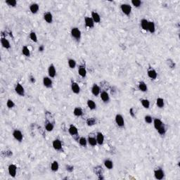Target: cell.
<instances>
[{
  "instance_id": "cell-1",
  "label": "cell",
  "mask_w": 180,
  "mask_h": 180,
  "mask_svg": "<svg viewBox=\"0 0 180 180\" xmlns=\"http://www.w3.org/2000/svg\"><path fill=\"white\" fill-rule=\"evenodd\" d=\"M154 128H155V129L158 131V132L160 134H161V135L165 134V133L166 132L165 126L164 123H163L160 119L158 118L154 119Z\"/></svg>"
},
{
  "instance_id": "cell-2",
  "label": "cell",
  "mask_w": 180,
  "mask_h": 180,
  "mask_svg": "<svg viewBox=\"0 0 180 180\" xmlns=\"http://www.w3.org/2000/svg\"><path fill=\"white\" fill-rule=\"evenodd\" d=\"M120 9H121V11H123V13L125 14L126 16H129L130 13H131V11H132L131 6L127 4H124L121 5Z\"/></svg>"
},
{
  "instance_id": "cell-3",
  "label": "cell",
  "mask_w": 180,
  "mask_h": 180,
  "mask_svg": "<svg viewBox=\"0 0 180 180\" xmlns=\"http://www.w3.org/2000/svg\"><path fill=\"white\" fill-rule=\"evenodd\" d=\"M71 35L77 40H79L81 37V31L77 27H73L71 30Z\"/></svg>"
},
{
  "instance_id": "cell-4",
  "label": "cell",
  "mask_w": 180,
  "mask_h": 180,
  "mask_svg": "<svg viewBox=\"0 0 180 180\" xmlns=\"http://www.w3.org/2000/svg\"><path fill=\"white\" fill-rule=\"evenodd\" d=\"M115 123L117 124V125L120 127V128H123L125 125V121H124V118L120 114L116 115L115 116Z\"/></svg>"
},
{
  "instance_id": "cell-5",
  "label": "cell",
  "mask_w": 180,
  "mask_h": 180,
  "mask_svg": "<svg viewBox=\"0 0 180 180\" xmlns=\"http://www.w3.org/2000/svg\"><path fill=\"white\" fill-rule=\"evenodd\" d=\"M16 170H17V167L16 165L14 164H11L8 167V171H9V174L10 176H11L12 177H15L16 175Z\"/></svg>"
},
{
  "instance_id": "cell-6",
  "label": "cell",
  "mask_w": 180,
  "mask_h": 180,
  "mask_svg": "<svg viewBox=\"0 0 180 180\" xmlns=\"http://www.w3.org/2000/svg\"><path fill=\"white\" fill-rule=\"evenodd\" d=\"M15 92L18 94V95L23 97L25 95V89L21 84H17L16 87H15Z\"/></svg>"
},
{
  "instance_id": "cell-7",
  "label": "cell",
  "mask_w": 180,
  "mask_h": 180,
  "mask_svg": "<svg viewBox=\"0 0 180 180\" xmlns=\"http://www.w3.org/2000/svg\"><path fill=\"white\" fill-rule=\"evenodd\" d=\"M13 137L18 141L19 142L22 141L23 139V135L22 132H21L20 130H18V129H15L13 132Z\"/></svg>"
},
{
  "instance_id": "cell-8",
  "label": "cell",
  "mask_w": 180,
  "mask_h": 180,
  "mask_svg": "<svg viewBox=\"0 0 180 180\" xmlns=\"http://www.w3.org/2000/svg\"><path fill=\"white\" fill-rule=\"evenodd\" d=\"M164 175H165L164 172L161 169H157L154 171V176H155V179H157V180H163Z\"/></svg>"
},
{
  "instance_id": "cell-9",
  "label": "cell",
  "mask_w": 180,
  "mask_h": 180,
  "mask_svg": "<svg viewBox=\"0 0 180 180\" xmlns=\"http://www.w3.org/2000/svg\"><path fill=\"white\" fill-rule=\"evenodd\" d=\"M52 146L53 149L56 151H60L62 149V143L59 139H55L53 141Z\"/></svg>"
},
{
  "instance_id": "cell-10",
  "label": "cell",
  "mask_w": 180,
  "mask_h": 180,
  "mask_svg": "<svg viewBox=\"0 0 180 180\" xmlns=\"http://www.w3.org/2000/svg\"><path fill=\"white\" fill-rule=\"evenodd\" d=\"M48 73L50 77H54L56 74V68L53 64H51L48 69Z\"/></svg>"
},
{
  "instance_id": "cell-11",
  "label": "cell",
  "mask_w": 180,
  "mask_h": 180,
  "mask_svg": "<svg viewBox=\"0 0 180 180\" xmlns=\"http://www.w3.org/2000/svg\"><path fill=\"white\" fill-rule=\"evenodd\" d=\"M84 22H85V25L86 26L88 27H94V21L92 20V18L90 17H85L84 18Z\"/></svg>"
},
{
  "instance_id": "cell-12",
  "label": "cell",
  "mask_w": 180,
  "mask_h": 180,
  "mask_svg": "<svg viewBox=\"0 0 180 180\" xmlns=\"http://www.w3.org/2000/svg\"><path fill=\"white\" fill-rule=\"evenodd\" d=\"M68 132H69V133L72 136H75V135H77L78 134V129H77V128H76L75 125H70L69 129H68Z\"/></svg>"
},
{
  "instance_id": "cell-13",
  "label": "cell",
  "mask_w": 180,
  "mask_h": 180,
  "mask_svg": "<svg viewBox=\"0 0 180 180\" xmlns=\"http://www.w3.org/2000/svg\"><path fill=\"white\" fill-rule=\"evenodd\" d=\"M43 84L44 85V87H51V86H52V81L48 77H44V78H43Z\"/></svg>"
},
{
  "instance_id": "cell-14",
  "label": "cell",
  "mask_w": 180,
  "mask_h": 180,
  "mask_svg": "<svg viewBox=\"0 0 180 180\" xmlns=\"http://www.w3.org/2000/svg\"><path fill=\"white\" fill-rule=\"evenodd\" d=\"M97 144L99 145H102L104 141V136L101 132H98L97 134Z\"/></svg>"
},
{
  "instance_id": "cell-15",
  "label": "cell",
  "mask_w": 180,
  "mask_h": 180,
  "mask_svg": "<svg viewBox=\"0 0 180 180\" xmlns=\"http://www.w3.org/2000/svg\"><path fill=\"white\" fill-rule=\"evenodd\" d=\"M100 97H101V100L103 101L104 103H107V102H108V101H109V99H110V98H109V95H108V94L105 91H103V92H101Z\"/></svg>"
},
{
  "instance_id": "cell-16",
  "label": "cell",
  "mask_w": 180,
  "mask_h": 180,
  "mask_svg": "<svg viewBox=\"0 0 180 180\" xmlns=\"http://www.w3.org/2000/svg\"><path fill=\"white\" fill-rule=\"evenodd\" d=\"M44 21L48 23H51L53 21V16L50 12H47L44 15Z\"/></svg>"
},
{
  "instance_id": "cell-17",
  "label": "cell",
  "mask_w": 180,
  "mask_h": 180,
  "mask_svg": "<svg viewBox=\"0 0 180 180\" xmlns=\"http://www.w3.org/2000/svg\"><path fill=\"white\" fill-rule=\"evenodd\" d=\"M92 94L94 95V96H96L97 97L100 92H101V90H100V87L97 85V84H94V85H93L92 88Z\"/></svg>"
},
{
  "instance_id": "cell-18",
  "label": "cell",
  "mask_w": 180,
  "mask_h": 180,
  "mask_svg": "<svg viewBox=\"0 0 180 180\" xmlns=\"http://www.w3.org/2000/svg\"><path fill=\"white\" fill-rule=\"evenodd\" d=\"M71 89L73 91V92L75 94H79L80 92V87L78 85V84L76 82H73L71 84Z\"/></svg>"
},
{
  "instance_id": "cell-19",
  "label": "cell",
  "mask_w": 180,
  "mask_h": 180,
  "mask_svg": "<svg viewBox=\"0 0 180 180\" xmlns=\"http://www.w3.org/2000/svg\"><path fill=\"white\" fill-rule=\"evenodd\" d=\"M148 76L151 79H155L157 78L158 74H157V72L154 69H150V70H148Z\"/></svg>"
},
{
  "instance_id": "cell-20",
  "label": "cell",
  "mask_w": 180,
  "mask_h": 180,
  "mask_svg": "<svg viewBox=\"0 0 180 180\" xmlns=\"http://www.w3.org/2000/svg\"><path fill=\"white\" fill-rule=\"evenodd\" d=\"M92 20L94 23H99L101 21V17H100L99 14L97 13L96 11H93L92 13Z\"/></svg>"
},
{
  "instance_id": "cell-21",
  "label": "cell",
  "mask_w": 180,
  "mask_h": 180,
  "mask_svg": "<svg viewBox=\"0 0 180 180\" xmlns=\"http://www.w3.org/2000/svg\"><path fill=\"white\" fill-rule=\"evenodd\" d=\"M39 9H40V6L39 5L37 4H32L30 6V11L32 13H37V11H39Z\"/></svg>"
},
{
  "instance_id": "cell-22",
  "label": "cell",
  "mask_w": 180,
  "mask_h": 180,
  "mask_svg": "<svg viewBox=\"0 0 180 180\" xmlns=\"http://www.w3.org/2000/svg\"><path fill=\"white\" fill-rule=\"evenodd\" d=\"M78 73L79 75L82 77H85L86 75H87V70L85 69V68L82 66H79V68H78Z\"/></svg>"
},
{
  "instance_id": "cell-23",
  "label": "cell",
  "mask_w": 180,
  "mask_h": 180,
  "mask_svg": "<svg viewBox=\"0 0 180 180\" xmlns=\"http://www.w3.org/2000/svg\"><path fill=\"white\" fill-rule=\"evenodd\" d=\"M1 44L3 47L6 49H9L11 47V45H10L9 41L4 37H1Z\"/></svg>"
},
{
  "instance_id": "cell-24",
  "label": "cell",
  "mask_w": 180,
  "mask_h": 180,
  "mask_svg": "<svg viewBox=\"0 0 180 180\" xmlns=\"http://www.w3.org/2000/svg\"><path fill=\"white\" fill-rule=\"evenodd\" d=\"M148 30L151 33H154L155 32V23L153 21H149Z\"/></svg>"
},
{
  "instance_id": "cell-25",
  "label": "cell",
  "mask_w": 180,
  "mask_h": 180,
  "mask_svg": "<svg viewBox=\"0 0 180 180\" xmlns=\"http://www.w3.org/2000/svg\"><path fill=\"white\" fill-rule=\"evenodd\" d=\"M87 141L88 143L89 144V145L92 146H95L97 144V139L93 137V136H89Z\"/></svg>"
},
{
  "instance_id": "cell-26",
  "label": "cell",
  "mask_w": 180,
  "mask_h": 180,
  "mask_svg": "<svg viewBox=\"0 0 180 180\" xmlns=\"http://www.w3.org/2000/svg\"><path fill=\"white\" fill-rule=\"evenodd\" d=\"M87 106L89 108L90 110H94V109H96L97 105H96L95 102L94 101L89 99L87 101Z\"/></svg>"
},
{
  "instance_id": "cell-27",
  "label": "cell",
  "mask_w": 180,
  "mask_h": 180,
  "mask_svg": "<svg viewBox=\"0 0 180 180\" xmlns=\"http://www.w3.org/2000/svg\"><path fill=\"white\" fill-rule=\"evenodd\" d=\"M139 90H141V92H145L147 91V85L144 82H142L141 81L139 84Z\"/></svg>"
},
{
  "instance_id": "cell-28",
  "label": "cell",
  "mask_w": 180,
  "mask_h": 180,
  "mask_svg": "<svg viewBox=\"0 0 180 180\" xmlns=\"http://www.w3.org/2000/svg\"><path fill=\"white\" fill-rule=\"evenodd\" d=\"M73 113H74V115H75V116L79 117V116H82V114H83V111H82V110L80 108L76 107V108H75L74 110H73Z\"/></svg>"
},
{
  "instance_id": "cell-29",
  "label": "cell",
  "mask_w": 180,
  "mask_h": 180,
  "mask_svg": "<svg viewBox=\"0 0 180 180\" xmlns=\"http://www.w3.org/2000/svg\"><path fill=\"white\" fill-rule=\"evenodd\" d=\"M148 24L149 21L146 19H142L141 21V26L144 30H148Z\"/></svg>"
},
{
  "instance_id": "cell-30",
  "label": "cell",
  "mask_w": 180,
  "mask_h": 180,
  "mask_svg": "<svg viewBox=\"0 0 180 180\" xmlns=\"http://www.w3.org/2000/svg\"><path fill=\"white\" fill-rule=\"evenodd\" d=\"M22 53L24 56H26L27 57H29V56H30V51L29 49H28V47H27V46H24V47H23Z\"/></svg>"
},
{
  "instance_id": "cell-31",
  "label": "cell",
  "mask_w": 180,
  "mask_h": 180,
  "mask_svg": "<svg viewBox=\"0 0 180 180\" xmlns=\"http://www.w3.org/2000/svg\"><path fill=\"white\" fill-rule=\"evenodd\" d=\"M104 165L108 170H111L113 167V163L110 160H105V161H104Z\"/></svg>"
},
{
  "instance_id": "cell-32",
  "label": "cell",
  "mask_w": 180,
  "mask_h": 180,
  "mask_svg": "<svg viewBox=\"0 0 180 180\" xmlns=\"http://www.w3.org/2000/svg\"><path fill=\"white\" fill-rule=\"evenodd\" d=\"M156 104L158 105V108H162L164 107V105H165V103H164V100H163V99L162 98H158L157 99V100H156Z\"/></svg>"
},
{
  "instance_id": "cell-33",
  "label": "cell",
  "mask_w": 180,
  "mask_h": 180,
  "mask_svg": "<svg viewBox=\"0 0 180 180\" xmlns=\"http://www.w3.org/2000/svg\"><path fill=\"white\" fill-rule=\"evenodd\" d=\"M58 167H59V165H58V163L57 161H53V163H51V170L53 172L57 171L58 170Z\"/></svg>"
},
{
  "instance_id": "cell-34",
  "label": "cell",
  "mask_w": 180,
  "mask_h": 180,
  "mask_svg": "<svg viewBox=\"0 0 180 180\" xmlns=\"http://www.w3.org/2000/svg\"><path fill=\"white\" fill-rule=\"evenodd\" d=\"M79 144L82 146L85 147L87 146V140L86 139L85 137H80L79 139Z\"/></svg>"
},
{
  "instance_id": "cell-35",
  "label": "cell",
  "mask_w": 180,
  "mask_h": 180,
  "mask_svg": "<svg viewBox=\"0 0 180 180\" xmlns=\"http://www.w3.org/2000/svg\"><path fill=\"white\" fill-rule=\"evenodd\" d=\"M141 105H143L145 108H149L150 106V102L148 99H142L141 101Z\"/></svg>"
},
{
  "instance_id": "cell-36",
  "label": "cell",
  "mask_w": 180,
  "mask_h": 180,
  "mask_svg": "<svg viewBox=\"0 0 180 180\" xmlns=\"http://www.w3.org/2000/svg\"><path fill=\"white\" fill-rule=\"evenodd\" d=\"M96 123H97V120H96V119L94 118H89L87 120V125H89V126H92L94 125H95Z\"/></svg>"
},
{
  "instance_id": "cell-37",
  "label": "cell",
  "mask_w": 180,
  "mask_h": 180,
  "mask_svg": "<svg viewBox=\"0 0 180 180\" xmlns=\"http://www.w3.org/2000/svg\"><path fill=\"white\" fill-rule=\"evenodd\" d=\"M30 38L34 42H37V37L35 32H31L30 33Z\"/></svg>"
},
{
  "instance_id": "cell-38",
  "label": "cell",
  "mask_w": 180,
  "mask_h": 180,
  "mask_svg": "<svg viewBox=\"0 0 180 180\" xmlns=\"http://www.w3.org/2000/svg\"><path fill=\"white\" fill-rule=\"evenodd\" d=\"M68 63L70 68H75L76 66V61L74 59H69L68 61Z\"/></svg>"
},
{
  "instance_id": "cell-39",
  "label": "cell",
  "mask_w": 180,
  "mask_h": 180,
  "mask_svg": "<svg viewBox=\"0 0 180 180\" xmlns=\"http://www.w3.org/2000/svg\"><path fill=\"white\" fill-rule=\"evenodd\" d=\"M45 128H46V130H47V131H48V132H51L53 129V125L51 123H47L46 124Z\"/></svg>"
},
{
  "instance_id": "cell-40",
  "label": "cell",
  "mask_w": 180,
  "mask_h": 180,
  "mask_svg": "<svg viewBox=\"0 0 180 180\" xmlns=\"http://www.w3.org/2000/svg\"><path fill=\"white\" fill-rule=\"evenodd\" d=\"M6 3L10 6L14 7V6H16V5L17 4V1L16 0H7V1H6Z\"/></svg>"
},
{
  "instance_id": "cell-41",
  "label": "cell",
  "mask_w": 180,
  "mask_h": 180,
  "mask_svg": "<svg viewBox=\"0 0 180 180\" xmlns=\"http://www.w3.org/2000/svg\"><path fill=\"white\" fill-rule=\"evenodd\" d=\"M132 4L133 6H134L135 7H139L141 5V1L139 0H132Z\"/></svg>"
},
{
  "instance_id": "cell-42",
  "label": "cell",
  "mask_w": 180,
  "mask_h": 180,
  "mask_svg": "<svg viewBox=\"0 0 180 180\" xmlns=\"http://www.w3.org/2000/svg\"><path fill=\"white\" fill-rule=\"evenodd\" d=\"M6 105H7V107H8L9 108H12L14 107L15 103H14V102H13L12 100L9 99L8 101H6Z\"/></svg>"
},
{
  "instance_id": "cell-43",
  "label": "cell",
  "mask_w": 180,
  "mask_h": 180,
  "mask_svg": "<svg viewBox=\"0 0 180 180\" xmlns=\"http://www.w3.org/2000/svg\"><path fill=\"white\" fill-rule=\"evenodd\" d=\"M144 120H145L146 123H149V124H151V123H152V122H153V119H152V118L150 115H146L145 118H144Z\"/></svg>"
},
{
  "instance_id": "cell-44",
  "label": "cell",
  "mask_w": 180,
  "mask_h": 180,
  "mask_svg": "<svg viewBox=\"0 0 180 180\" xmlns=\"http://www.w3.org/2000/svg\"><path fill=\"white\" fill-rule=\"evenodd\" d=\"M44 46H40V47H39V50H40V51H44Z\"/></svg>"
},
{
  "instance_id": "cell-45",
  "label": "cell",
  "mask_w": 180,
  "mask_h": 180,
  "mask_svg": "<svg viewBox=\"0 0 180 180\" xmlns=\"http://www.w3.org/2000/svg\"><path fill=\"white\" fill-rule=\"evenodd\" d=\"M30 81H31V82H32V83H34L35 82V78L33 77H30Z\"/></svg>"
}]
</instances>
